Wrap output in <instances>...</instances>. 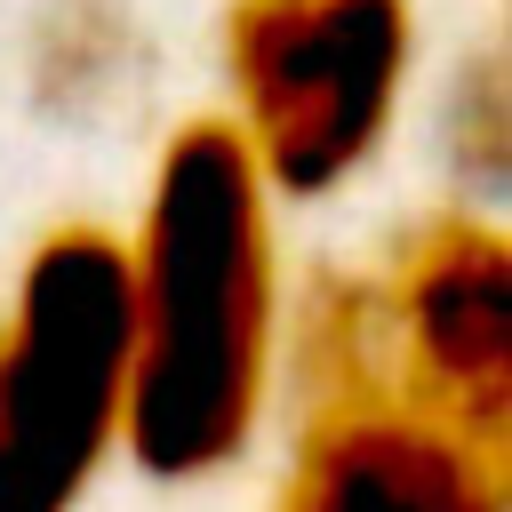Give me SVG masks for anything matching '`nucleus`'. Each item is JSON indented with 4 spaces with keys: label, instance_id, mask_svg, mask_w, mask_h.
Segmentation results:
<instances>
[{
    "label": "nucleus",
    "instance_id": "obj_1",
    "mask_svg": "<svg viewBox=\"0 0 512 512\" xmlns=\"http://www.w3.org/2000/svg\"><path fill=\"white\" fill-rule=\"evenodd\" d=\"M272 376V224L232 120L168 136L128 248V456L152 480L224 472Z\"/></svg>",
    "mask_w": 512,
    "mask_h": 512
},
{
    "label": "nucleus",
    "instance_id": "obj_2",
    "mask_svg": "<svg viewBox=\"0 0 512 512\" xmlns=\"http://www.w3.org/2000/svg\"><path fill=\"white\" fill-rule=\"evenodd\" d=\"M128 416V248L56 224L0 312V512H80Z\"/></svg>",
    "mask_w": 512,
    "mask_h": 512
},
{
    "label": "nucleus",
    "instance_id": "obj_3",
    "mask_svg": "<svg viewBox=\"0 0 512 512\" xmlns=\"http://www.w3.org/2000/svg\"><path fill=\"white\" fill-rule=\"evenodd\" d=\"M240 144L264 184L312 200L368 168L408 80V0H232Z\"/></svg>",
    "mask_w": 512,
    "mask_h": 512
},
{
    "label": "nucleus",
    "instance_id": "obj_4",
    "mask_svg": "<svg viewBox=\"0 0 512 512\" xmlns=\"http://www.w3.org/2000/svg\"><path fill=\"white\" fill-rule=\"evenodd\" d=\"M384 392L440 432L512 456V256L480 216L416 224L368 280Z\"/></svg>",
    "mask_w": 512,
    "mask_h": 512
},
{
    "label": "nucleus",
    "instance_id": "obj_5",
    "mask_svg": "<svg viewBox=\"0 0 512 512\" xmlns=\"http://www.w3.org/2000/svg\"><path fill=\"white\" fill-rule=\"evenodd\" d=\"M280 512H504V456L400 400H304Z\"/></svg>",
    "mask_w": 512,
    "mask_h": 512
}]
</instances>
